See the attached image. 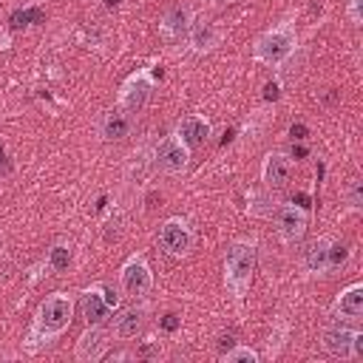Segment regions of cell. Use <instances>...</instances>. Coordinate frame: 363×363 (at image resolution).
I'll use <instances>...</instances> for the list:
<instances>
[{
  "label": "cell",
  "mask_w": 363,
  "mask_h": 363,
  "mask_svg": "<svg viewBox=\"0 0 363 363\" xmlns=\"http://www.w3.org/2000/svg\"><path fill=\"white\" fill-rule=\"evenodd\" d=\"M71 318H74V298L68 292H51L40 303V309L34 315V323H31L26 340H23L26 352H40L43 346L54 343L71 326Z\"/></svg>",
  "instance_id": "obj_1"
},
{
  "label": "cell",
  "mask_w": 363,
  "mask_h": 363,
  "mask_svg": "<svg viewBox=\"0 0 363 363\" xmlns=\"http://www.w3.org/2000/svg\"><path fill=\"white\" fill-rule=\"evenodd\" d=\"M255 258H258L255 238H235L224 252V286L235 301H244L250 292Z\"/></svg>",
  "instance_id": "obj_2"
},
{
  "label": "cell",
  "mask_w": 363,
  "mask_h": 363,
  "mask_svg": "<svg viewBox=\"0 0 363 363\" xmlns=\"http://www.w3.org/2000/svg\"><path fill=\"white\" fill-rule=\"evenodd\" d=\"M295 45H298L295 26H292L289 20H284V23H278L275 28L264 31V34L255 40V45H252V60H258V62H264V65H284V60L292 57Z\"/></svg>",
  "instance_id": "obj_3"
},
{
  "label": "cell",
  "mask_w": 363,
  "mask_h": 363,
  "mask_svg": "<svg viewBox=\"0 0 363 363\" xmlns=\"http://www.w3.org/2000/svg\"><path fill=\"white\" fill-rule=\"evenodd\" d=\"M119 286L130 298H145L153 289V272L142 252H133L119 269Z\"/></svg>",
  "instance_id": "obj_4"
},
{
  "label": "cell",
  "mask_w": 363,
  "mask_h": 363,
  "mask_svg": "<svg viewBox=\"0 0 363 363\" xmlns=\"http://www.w3.org/2000/svg\"><path fill=\"white\" fill-rule=\"evenodd\" d=\"M113 306H116V292L108 284H94L82 289V318L88 326L105 323Z\"/></svg>",
  "instance_id": "obj_5"
},
{
  "label": "cell",
  "mask_w": 363,
  "mask_h": 363,
  "mask_svg": "<svg viewBox=\"0 0 363 363\" xmlns=\"http://www.w3.org/2000/svg\"><path fill=\"white\" fill-rule=\"evenodd\" d=\"M150 91H153L150 74H147L145 68H142V71H133V74L122 82V88H119V108H122L125 113H139V111L147 105Z\"/></svg>",
  "instance_id": "obj_6"
},
{
  "label": "cell",
  "mask_w": 363,
  "mask_h": 363,
  "mask_svg": "<svg viewBox=\"0 0 363 363\" xmlns=\"http://www.w3.org/2000/svg\"><path fill=\"white\" fill-rule=\"evenodd\" d=\"M187 162H190V150L179 142L176 133H170V136H164V139L159 142V147H156V167H159L162 173L179 176V173L187 170Z\"/></svg>",
  "instance_id": "obj_7"
},
{
  "label": "cell",
  "mask_w": 363,
  "mask_h": 363,
  "mask_svg": "<svg viewBox=\"0 0 363 363\" xmlns=\"http://www.w3.org/2000/svg\"><path fill=\"white\" fill-rule=\"evenodd\" d=\"M108 346H111V332L102 323H96V326H88L79 335L77 349H74V357L79 363H96V360H102L108 354Z\"/></svg>",
  "instance_id": "obj_8"
},
{
  "label": "cell",
  "mask_w": 363,
  "mask_h": 363,
  "mask_svg": "<svg viewBox=\"0 0 363 363\" xmlns=\"http://www.w3.org/2000/svg\"><path fill=\"white\" fill-rule=\"evenodd\" d=\"M306 227H309V216H306L303 207H298V204H284V207L275 210V230H278L281 241H286V244L298 241V238L306 233Z\"/></svg>",
  "instance_id": "obj_9"
},
{
  "label": "cell",
  "mask_w": 363,
  "mask_h": 363,
  "mask_svg": "<svg viewBox=\"0 0 363 363\" xmlns=\"http://www.w3.org/2000/svg\"><path fill=\"white\" fill-rule=\"evenodd\" d=\"M159 244L170 255H187L193 247V233H190L187 221L184 218H167L159 227Z\"/></svg>",
  "instance_id": "obj_10"
},
{
  "label": "cell",
  "mask_w": 363,
  "mask_h": 363,
  "mask_svg": "<svg viewBox=\"0 0 363 363\" xmlns=\"http://www.w3.org/2000/svg\"><path fill=\"white\" fill-rule=\"evenodd\" d=\"M147 312H150L147 303H130V306H125L111 320V332L116 337H136L145 329V323H147Z\"/></svg>",
  "instance_id": "obj_11"
},
{
  "label": "cell",
  "mask_w": 363,
  "mask_h": 363,
  "mask_svg": "<svg viewBox=\"0 0 363 363\" xmlns=\"http://www.w3.org/2000/svg\"><path fill=\"white\" fill-rule=\"evenodd\" d=\"M190 23H193V9H190L187 3L173 6V9H167V11L162 14V20H159V34H162L167 43H176V40H182V37H187Z\"/></svg>",
  "instance_id": "obj_12"
},
{
  "label": "cell",
  "mask_w": 363,
  "mask_h": 363,
  "mask_svg": "<svg viewBox=\"0 0 363 363\" xmlns=\"http://www.w3.org/2000/svg\"><path fill=\"white\" fill-rule=\"evenodd\" d=\"M176 136H179V142L193 153V150H199V147L210 139V122H207L204 116H199V113H187V116L176 125Z\"/></svg>",
  "instance_id": "obj_13"
},
{
  "label": "cell",
  "mask_w": 363,
  "mask_h": 363,
  "mask_svg": "<svg viewBox=\"0 0 363 363\" xmlns=\"http://www.w3.org/2000/svg\"><path fill=\"white\" fill-rule=\"evenodd\" d=\"M218 40H221V31H218L216 23H210V20H196V17H193V23H190V28H187V43H190V51H193V54H207V51H213V48L218 45Z\"/></svg>",
  "instance_id": "obj_14"
},
{
  "label": "cell",
  "mask_w": 363,
  "mask_h": 363,
  "mask_svg": "<svg viewBox=\"0 0 363 363\" xmlns=\"http://www.w3.org/2000/svg\"><path fill=\"white\" fill-rule=\"evenodd\" d=\"M360 332L354 329H346V326H332L323 332V349L335 357H343V360H354V340H357Z\"/></svg>",
  "instance_id": "obj_15"
},
{
  "label": "cell",
  "mask_w": 363,
  "mask_h": 363,
  "mask_svg": "<svg viewBox=\"0 0 363 363\" xmlns=\"http://www.w3.org/2000/svg\"><path fill=\"white\" fill-rule=\"evenodd\" d=\"M329 247H332V238H326V235H318V238H312L306 244V250H303L306 272H312V275L329 272Z\"/></svg>",
  "instance_id": "obj_16"
},
{
  "label": "cell",
  "mask_w": 363,
  "mask_h": 363,
  "mask_svg": "<svg viewBox=\"0 0 363 363\" xmlns=\"http://www.w3.org/2000/svg\"><path fill=\"white\" fill-rule=\"evenodd\" d=\"M292 173V162L284 156V153H267L264 156V164H261V179L267 187H281L286 184Z\"/></svg>",
  "instance_id": "obj_17"
},
{
  "label": "cell",
  "mask_w": 363,
  "mask_h": 363,
  "mask_svg": "<svg viewBox=\"0 0 363 363\" xmlns=\"http://www.w3.org/2000/svg\"><path fill=\"white\" fill-rule=\"evenodd\" d=\"M335 312L343 315L346 320H360V315H363V284L346 286L335 301Z\"/></svg>",
  "instance_id": "obj_18"
},
{
  "label": "cell",
  "mask_w": 363,
  "mask_h": 363,
  "mask_svg": "<svg viewBox=\"0 0 363 363\" xmlns=\"http://www.w3.org/2000/svg\"><path fill=\"white\" fill-rule=\"evenodd\" d=\"M99 130H102V139H108V142H122L125 136H130V130H133V119H130V113H125V111L119 108V111L105 113Z\"/></svg>",
  "instance_id": "obj_19"
},
{
  "label": "cell",
  "mask_w": 363,
  "mask_h": 363,
  "mask_svg": "<svg viewBox=\"0 0 363 363\" xmlns=\"http://www.w3.org/2000/svg\"><path fill=\"white\" fill-rule=\"evenodd\" d=\"M71 261H74V250H71V244L57 241V244L48 250V267H51L54 272H65V269L71 267Z\"/></svg>",
  "instance_id": "obj_20"
},
{
  "label": "cell",
  "mask_w": 363,
  "mask_h": 363,
  "mask_svg": "<svg viewBox=\"0 0 363 363\" xmlns=\"http://www.w3.org/2000/svg\"><path fill=\"white\" fill-rule=\"evenodd\" d=\"M278 210V201L269 193H250L247 216H272Z\"/></svg>",
  "instance_id": "obj_21"
},
{
  "label": "cell",
  "mask_w": 363,
  "mask_h": 363,
  "mask_svg": "<svg viewBox=\"0 0 363 363\" xmlns=\"http://www.w3.org/2000/svg\"><path fill=\"white\" fill-rule=\"evenodd\" d=\"M224 360H227V363H255V360H258V352L250 349V346H235V349H230V352L224 354Z\"/></svg>",
  "instance_id": "obj_22"
},
{
  "label": "cell",
  "mask_w": 363,
  "mask_h": 363,
  "mask_svg": "<svg viewBox=\"0 0 363 363\" xmlns=\"http://www.w3.org/2000/svg\"><path fill=\"white\" fill-rule=\"evenodd\" d=\"M346 258H349V250H346L343 244H335V241H332V247H329V269L343 267Z\"/></svg>",
  "instance_id": "obj_23"
},
{
  "label": "cell",
  "mask_w": 363,
  "mask_h": 363,
  "mask_svg": "<svg viewBox=\"0 0 363 363\" xmlns=\"http://www.w3.org/2000/svg\"><path fill=\"white\" fill-rule=\"evenodd\" d=\"M346 14H349V20H352L354 26H360V23H363V17H360V0H349Z\"/></svg>",
  "instance_id": "obj_24"
},
{
  "label": "cell",
  "mask_w": 363,
  "mask_h": 363,
  "mask_svg": "<svg viewBox=\"0 0 363 363\" xmlns=\"http://www.w3.org/2000/svg\"><path fill=\"white\" fill-rule=\"evenodd\" d=\"M349 204H352V210H360V182H352V187H349Z\"/></svg>",
  "instance_id": "obj_25"
},
{
  "label": "cell",
  "mask_w": 363,
  "mask_h": 363,
  "mask_svg": "<svg viewBox=\"0 0 363 363\" xmlns=\"http://www.w3.org/2000/svg\"><path fill=\"white\" fill-rule=\"evenodd\" d=\"M11 170V162H9V153H6V142L0 139V176H6Z\"/></svg>",
  "instance_id": "obj_26"
},
{
  "label": "cell",
  "mask_w": 363,
  "mask_h": 363,
  "mask_svg": "<svg viewBox=\"0 0 363 363\" xmlns=\"http://www.w3.org/2000/svg\"><path fill=\"white\" fill-rule=\"evenodd\" d=\"M278 88H281V85H278L275 79H272V82H267V88H264V96H267V99H275V96H278Z\"/></svg>",
  "instance_id": "obj_27"
},
{
  "label": "cell",
  "mask_w": 363,
  "mask_h": 363,
  "mask_svg": "<svg viewBox=\"0 0 363 363\" xmlns=\"http://www.w3.org/2000/svg\"><path fill=\"white\" fill-rule=\"evenodd\" d=\"M162 326H164L167 332H173V329L179 326V318H176V315H164V320H162Z\"/></svg>",
  "instance_id": "obj_28"
},
{
  "label": "cell",
  "mask_w": 363,
  "mask_h": 363,
  "mask_svg": "<svg viewBox=\"0 0 363 363\" xmlns=\"http://www.w3.org/2000/svg\"><path fill=\"white\" fill-rule=\"evenodd\" d=\"M37 3H40V0H37Z\"/></svg>",
  "instance_id": "obj_29"
},
{
  "label": "cell",
  "mask_w": 363,
  "mask_h": 363,
  "mask_svg": "<svg viewBox=\"0 0 363 363\" xmlns=\"http://www.w3.org/2000/svg\"><path fill=\"white\" fill-rule=\"evenodd\" d=\"M227 3H230V0H227Z\"/></svg>",
  "instance_id": "obj_30"
}]
</instances>
